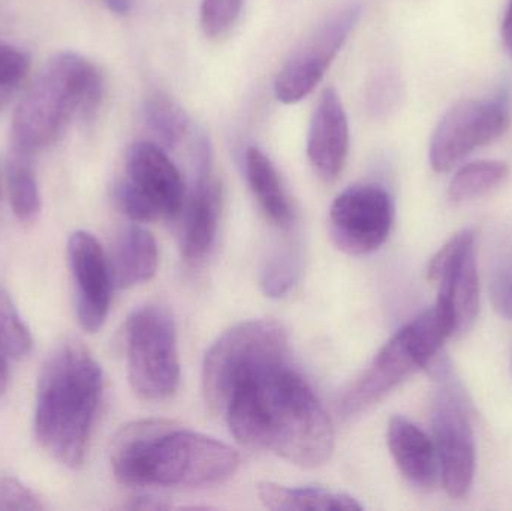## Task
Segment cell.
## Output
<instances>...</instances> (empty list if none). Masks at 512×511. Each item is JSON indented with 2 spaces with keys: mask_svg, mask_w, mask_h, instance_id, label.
<instances>
[{
  "mask_svg": "<svg viewBox=\"0 0 512 511\" xmlns=\"http://www.w3.org/2000/svg\"><path fill=\"white\" fill-rule=\"evenodd\" d=\"M224 414L231 435L246 449L274 453L307 470L321 467L333 453V423L286 359L237 381Z\"/></svg>",
  "mask_w": 512,
  "mask_h": 511,
  "instance_id": "cell-1",
  "label": "cell"
},
{
  "mask_svg": "<svg viewBox=\"0 0 512 511\" xmlns=\"http://www.w3.org/2000/svg\"><path fill=\"white\" fill-rule=\"evenodd\" d=\"M117 482L132 488H203L227 482L240 456L227 444L173 420L144 419L123 426L110 449Z\"/></svg>",
  "mask_w": 512,
  "mask_h": 511,
  "instance_id": "cell-2",
  "label": "cell"
},
{
  "mask_svg": "<svg viewBox=\"0 0 512 511\" xmlns=\"http://www.w3.org/2000/svg\"><path fill=\"white\" fill-rule=\"evenodd\" d=\"M104 392V374L89 348L69 338L53 348L36 387L35 428L39 446L68 468L86 459Z\"/></svg>",
  "mask_w": 512,
  "mask_h": 511,
  "instance_id": "cell-3",
  "label": "cell"
},
{
  "mask_svg": "<svg viewBox=\"0 0 512 511\" xmlns=\"http://www.w3.org/2000/svg\"><path fill=\"white\" fill-rule=\"evenodd\" d=\"M104 98V77L74 51L54 54L12 117L11 147L35 155L56 143L75 116L90 122Z\"/></svg>",
  "mask_w": 512,
  "mask_h": 511,
  "instance_id": "cell-4",
  "label": "cell"
},
{
  "mask_svg": "<svg viewBox=\"0 0 512 511\" xmlns=\"http://www.w3.org/2000/svg\"><path fill=\"white\" fill-rule=\"evenodd\" d=\"M447 339L450 335L435 308L403 326L343 395L340 402L343 416L354 417L369 410L415 372L438 365Z\"/></svg>",
  "mask_w": 512,
  "mask_h": 511,
  "instance_id": "cell-5",
  "label": "cell"
},
{
  "mask_svg": "<svg viewBox=\"0 0 512 511\" xmlns=\"http://www.w3.org/2000/svg\"><path fill=\"white\" fill-rule=\"evenodd\" d=\"M288 332L274 320H252L227 330L207 351L203 395L213 414L225 405L240 378L267 363L286 359Z\"/></svg>",
  "mask_w": 512,
  "mask_h": 511,
  "instance_id": "cell-6",
  "label": "cell"
},
{
  "mask_svg": "<svg viewBox=\"0 0 512 511\" xmlns=\"http://www.w3.org/2000/svg\"><path fill=\"white\" fill-rule=\"evenodd\" d=\"M128 377L144 401H165L179 389L180 360L173 315L161 305H147L129 317L125 329Z\"/></svg>",
  "mask_w": 512,
  "mask_h": 511,
  "instance_id": "cell-7",
  "label": "cell"
},
{
  "mask_svg": "<svg viewBox=\"0 0 512 511\" xmlns=\"http://www.w3.org/2000/svg\"><path fill=\"white\" fill-rule=\"evenodd\" d=\"M119 209L135 222L180 216L186 200L182 174L162 147L138 141L126 155V173L114 185Z\"/></svg>",
  "mask_w": 512,
  "mask_h": 511,
  "instance_id": "cell-8",
  "label": "cell"
},
{
  "mask_svg": "<svg viewBox=\"0 0 512 511\" xmlns=\"http://www.w3.org/2000/svg\"><path fill=\"white\" fill-rule=\"evenodd\" d=\"M441 381L432 413L433 443L438 453L439 477L448 497H468L474 485L477 449L474 431L450 368L436 374Z\"/></svg>",
  "mask_w": 512,
  "mask_h": 511,
  "instance_id": "cell-9",
  "label": "cell"
},
{
  "mask_svg": "<svg viewBox=\"0 0 512 511\" xmlns=\"http://www.w3.org/2000/svg\"><path fill=\"white\" fill-rule=\"evenodd\" d=\"M427 276L438 282L435 311L450 338L466 335L474 327L480 312V276H478L475 233L463 230L451 237L430 260Z\"/></svg>",
  "mask_w": 512,
  "mask_h": 511,
  "instance_id": "cell-10",
  "label": "cell"
},
{
  "mask_svg": "<svg viewBox=\"0 0 512 511\" xmlns=\"http://www.w3.org/2000/svg\"><path fill=\"white\" fill-rule=\"evenodd\" d=\"M507 98L468 99L445 113L433 131L429 161L436 173H448L466 156L495 143L510 129Z\"/></svg>",
  "mask_w": 512,
  "mask_h": 511,
  "instance_id": "cell-11",
  "label": "cell"
},
{
  "mask_svg": "<svg viewBox=\"0 0 512 511\" xmlns=\"http://www.w3.org/2000/svg\"><path fill=\"white\" fill-rule=\"evenodd\" d=\"M361 17V3L352 2L324 21L277 72L274 95L282 104L303 101L321 83Z\"/></svg>",
  "mask_w": 512,
  "mask_h": 511,
  "instance_id": "cell-12",
  "label": "cell"
},
{
  "mask_svg": "<svg viewBox=\"0 0 512 511\" xmlns=\"http://www.w3.org/2000/svg\"><path fill=\"white\" fill-rule=\"evenodd\" d=\"M394 203L390 192L375 183L349 186L330 209V237L348 255L372 254L390 236Z\"/></svg>",
  "mask_w": 512,
  "mask_h": 511,
  "instance_id": "cell-13",
  "label": "cell"
},
{
  "mask_svg": "<svg viewBox=\"0 0 512 511\" xmlns=\"http://www.w3.org/2000/svg\"><path fill=\"white\" fill-rule=\"evenodd\" d=\"M222 212V185L212 173V146L209 137L200 132L194 144V176L185 206L180 230V251L189 263L203 260L218 234Z\"/></svg>",
  "mask_w": 512,
  "mask_h": 511,
  "instance_id": "cell-14",
  "label": "cell"
},
{
  "mask_svg": "<svg viewBox=\"0 0 512 511\" xmlns=\"http://www.w3.org/2000/svg\"><path fill=\"white\" fill-rule=\"evenodd\" d=\"M66 257L78 323L87 333H96L107 320L114 288L107 254L93 234L80 230L69 237Z\"/></svg>",
  "mask_w": 512,
  "mask_h": 511,
  "instance_id": "cell-15",
  "label": "cell"
},
{
  "mask_svg": "<svg viewBox=\"0 0 512 511\" xmlns=\"http://www.w3.org/2000/svg\"><path fill=\"white\" fill-rule=\"evenodd\" d=\"M349 150V123L342 99L325 89L310 120L307 158L319 179L333 183L345 167Z\"/></svg>",
  "mask_w": 512,
  "mask_h": 511,
  "instance_id": "cell-16",
  "label": "cell"
},
{
  "mask_svg": "<svg viewBox=\"0 0 512 511\" xmlns=\"http://www.w3.org/2000/svg\"><path fill=\"white\" fill-rule=\"evenodd\" d=\"M387 444L400 474L415 488L429 491L439 477L438 453L433 438L411 420L393 417L388 423Z\"/></svg>",
  "mask_w": 512,
  "mask_h": 511,
  "instance_id": "cell-17",
  "label": "cell"
},
{
  "mask_svg": "<svg viewBox=\"0 0 512 511\" xmlns=\"http://www.w3.org/2000/svg\"><path fill=\"white\" fill-rule=\"evenodd\" d=\"M108 264L114 288L126 290L149 282L158 272V243L146 228L129 225L114 240Z\"/></svg>",
  "mask_w": 512,
  "mask_h": 511,
  "instance_id": "cell-18",
  "label": "cell"
},
{
  "mask_svg": "<svg viewBox=\"0 0 512 511\" xmlns=\"http://www.w3.org/2000/svg\"><path fill=\"white\" fill-rule=\"evenodd\" d=\"M245 162L249 186L267 221L274 227H291L294 210L273 162L258 147H249Z\"/></svg>",
  "mask_w": 512,
  "mask_h": 511,
  "instance_id": "cell-19",
  "label": "cell"
},
{
  "mask_svg": "<svg viewBox=\"0 0 512 511\" xmlns=\"http://www.w3.org/2000/svg\"><path fill=\"white\" fill-rule=\"evenodd\" d=\"M258 497L265 509L274 511L321 510L360 511L363 506L351 495L328 491L316 486L291 488L277 483L262 482L258 485Z\"/></svg>",
  "mask_w": 512,
  "mask_h": 511,
  "instance_id": "cell-20",
  "label": "cell"
},
{
  "mask_svg": "<svg viewBox=\"0 0 512 511\" xmlns=\"http://www.w3.org/2000/svg\"><path fill=\"white\" fill-rule=\"evenodd\" d=\"M32 156L21 150L9 149L6 161L9 200L18 221L32 222L41 212L42 200L38 180L33 170Z\"/></svg>",
  "mask_w": 512,
  "mask_h": 511,
  "instance_id": "cell-21",
  "label": "cell"
},
{
  "mask_svg": "<svg viewBox=\"0 0 512 511\" xmlns=\"http://www.w3.org/2000/svg\"><path fill=\"white\" fill-rule=\"evenodd\" d=\"M144 120L156 144L167 152L176 149L191 128V120L179 102L164 92H155L144 104Z\"/></svg>",
  "mask_w": 512,
  "mask_h": 511,
  "instance_id": "cell-22",
  "label": "cell"
},
{
  "mask_svg": "<svg viewBox=\"0 0 512 511\" xmlns=\"http://www.w3.org/2000/svg\"><path fill=\"white\" fill-rule=\"evenodd\" d=\"M508 177H510V165L507 162H471L454 174L448 186V198L454 204L478 200L501 188Z\"/></svg>",
  "mask_w": 512,
  "mask_h": 511,
  "instance_id": "cell-23",
  "label": "cell"
},
{
  "mask_svg": "<svg viewBox=\"0 0 512 511\" xmlns=\"http://www.w3.org/2000/svg\"><path fill=\"white\" fill-rule=\"evenodd\" d=\"M33 347L32 333L15 308L9 294L0 288V354L6 359L21 360Z\"/></svg>",
  "mask_w": 512,
  "mask_h": 511,
  "instance_id": "cell-24",
  "label": "cell"
},
{
  "mask_svg": "<svg viewBox=\"0 0 512 511\" xmlns=\"http://www.w3.org/2000/svg\"><path fill=\"white\" fill-rule=\"evenodd\" d=\"M300 273V260L291 251L277 252L261 272L262 291L268 297H282L294 287Z\"/></svg>",
  "mask_w": 512,
  "mask_h": 511,
  "instance_id": "cell-25",
  "label": "cell"
},
{
  "mask_svg": "<svg viewBox=\"0 0 512 511\" xmlns=\"http://www.w3.org/2000/svg\"><path fill=\"white\" fill-rule=\"evenodd\" d=\"M243 0H203L201 27L209 38H221L230 32L239 18Z\"/></svg>",
  "mask_w": 512,
  "mask_h": 511,
  "instance_id": "cell-26",
  "label": "cell"
},
{
  "mask_svg": "<svg viewBox=\"0 0 512 511\" xmlns=\"http://www.w3.org/2000/svg\"><path fill=\"white\" fill-rule=\"evenodd\" d=\"M489 290L495 311L505 320H512V252L496 264Z\"/></svg>",
  "mask_w": 512,
  "mask_h": 511,
  "instance_id": "cell-27",
  "label": "cell"
},
{
  "mask_svg": "<svg viewBox=\"0 0 512 511\" xmlns=\"http://www.w3.org/2000/svg\"><path fill=\"white\" fill-rule=\"evenodd\" d=\"M45 506L32 489L11 477L0 479V511H41Z\"/></svg>",
  "mask_w": 512,
  "mask_h": 511,
  "instance_id": "cell-28",
  "label": "cell"
},
{
  "mask_svg": "<svg viewBox=\"0 0 512 511\" xmlns=\"http://www.w3.org/2000/svg\"><path fill=\"white\" fill-rule=\"evenodd\" d=\"M30 69V59L20 48L0 41V86L20 87Z\"/></svg>",
  "mask_w": 512,
  "mask_h": 511,
  "instance_id": "cell-29",
  "label": "cell"
},
{
  "mask_svg": "<svg viewBox=\"0 0 512 511\" xmlns=\"http://www.w3.org/2000/svg\"><path fill=\"white\" fill-rule=\"evenodd\" d=\"M372 108L375 113H387L396 107L400 99V81L391 72H385L373 84V92L370 95Z\"/></svg>",
  "mask_w": 512,
  "mask_h": 511,
  "instance_id": "cell-30",
  "label": "cell"
},
{
  "mask_svg": "<svg viewBox=\"0 0 512 511\" xmlns=\"http://www.w3.org/2000/svg\"><path fill=\"white\" fill-rule=\"evenodd\" d=\"M170 504L165 503L161 498L149 497V495H143V497L134 498L125 509L131 510H168Z\"/></svg>",
  "mask_w": 512,
  "mask_h": 511,
  "instance_id": "cell-31",
  "label": "cell"
},
{
  "mask_svg": "<svg viewBox=\"0 0 512 511\" xmlns=\"http://www.w3.org/2000/svg\"><path fill=\"white\" fill-rule=\"evenodd\" d=\"M502 41L512 57V0H508L505 8L504 20H502Z\"/></svg>",
  "mask_w": 512,
  "mask_h": 511,
  "instance_id": "cell-32",
  "label": "cell"
},
{
  "mask_svg": "<svg viewBox=\"0 0 512 511\" xmlns=\"http://www.w3.org/2000/svg\"><path fill=\"white\" fill-rule=\"evenodd\" d=\"M104 3L116 15H128L134 8V0H104Z\"/></svg>",
  "mask_w": 512,
  "mask_h": 511,
  "instance_id": "cell-33",
  "label": "cell"
},
{
  "mask_svg": "<svg viewBox=\"0 0 512 511\" xmlns=\"http://www.w3.org/2000/svg\"><path fill=\"white\" fill-rule=\"evenodd\" d=\"M8 359L0 354V396L6 392L9 383Z\"/></svg>",
  "mask_w": 512,
  "mask_h": 511,
  "instance_id": "cell-34",
  "label": "cell"
},
{
  "mask_svg": "<svg viewBox=\"0 0 512 511\" xmlns=\"http://www.w3.org/2000/svg\"><path fill=\"white\" fill-rule=\"evenodd\" d=\"M18 87L15 86H0V111L9 104L12 96L17 92Z\"/></svg>",
  "mask_w": 512,
  "mask_h": 511,
  "instance_id": "cell-35",
  "label": "cell"
},
{
  "mask_svg": "<svg viewBox=\"0 0 512 511\" xmlns=\"http://www.w3.org/2000/svg\"><path fill=\"white\" fill-rule=\"evenodd\" d=\"M0 197H2V188H0Z\"/></svg>",
  "mask_w": 512,
  "mask_h": 511,
  "instance_id": "cell-36",
  "label": "cell"
}]
</instances>
